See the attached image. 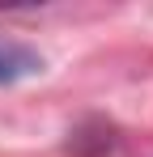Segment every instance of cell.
I'll list each match as a JSON object with an SVG mask.
<instances>
[{
  "label": "cell",
  "mask_w": 153,
  "mask_h": 157,
  "mask_svg": "<svg viewBox=\"0 0 153 157\" xmlns=\"http://www.w3.org/2000/svg\"><path fill=\"white\" fill-rule=\"evenodd\" d=\"M43 68V55L17 38H0V85H13L22 77H34Z\"/></svg>",
  "instance_id": "obj_1"
}]
</instances>
